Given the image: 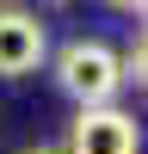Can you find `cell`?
I'll list each match as a JSON object with an SVG mask.
<instances>
[{"instance_id": "6da1fadb", "label": "cell", "mask_w": 148, "mask_h": 154, "mask_svg": "<svg viewBox=\"0 0 148 154\" xmlns=\"http://www.w3.org/2000/svg\"><path fill=\"white\" fill-rule=\"evenodd\" d=\"M56 86H62L80 111H86V105H111L117 86H123L117 49L99 43V37H74V43H62V49H56Z\"/></svg>"}, {"instance_id": "7a4b0ae2", "label": "cell", "mask_w": 148, "mask_h": 154, "mask_svg": "<svg viewBox=\"0 0 148 154\" xmlns=\"http://www.w3.org/2000/svg\"><path fill=\"white\" fill-rule=\"evenodd\" d=\"M136 148H142V130L117 105H86L68 130V154H136Z\"/></svg>"}, {"instance_id": "3957f363", "label": "cell", "mask_w": 148, "mask_h": 154, "mask_svg": "<svg viewBox=\"0 0 148 154\" xmlns=\"http://www.w3.org/2000/svg\"><path fill=\"white\" fill-rule=\"evenodd\" d=\"M43 56H49V25L25 6H0V74L25 80V74H37Z\"/></svg>"}, {"instance_id": "277c9868", "label": "cell", "mask_w": 148, "mask_h": 154, "mask_svg": "<svg viewBox=\"0 0 148 154\" xmlns=\"http://www.w3.org/2000/svg\"><path fill=\"white\" fill-rule=\"evenodd\" d=\"M111 6H142V0H111Z\"/></svg>"}, {"instance_id": "5b68a950", "label": "cell", "mask_w": 148, "mask_h": 154, "mask_svg": "<svg viewBox=\"0 0 148 154\" xmlns=\"http://www.w3.org/2000/svg\"><path fill=\"white\" fill-rule=\"evenodd\" d=\"M31 154H49V148H31Z\"/></svg>"}]
</instances>
